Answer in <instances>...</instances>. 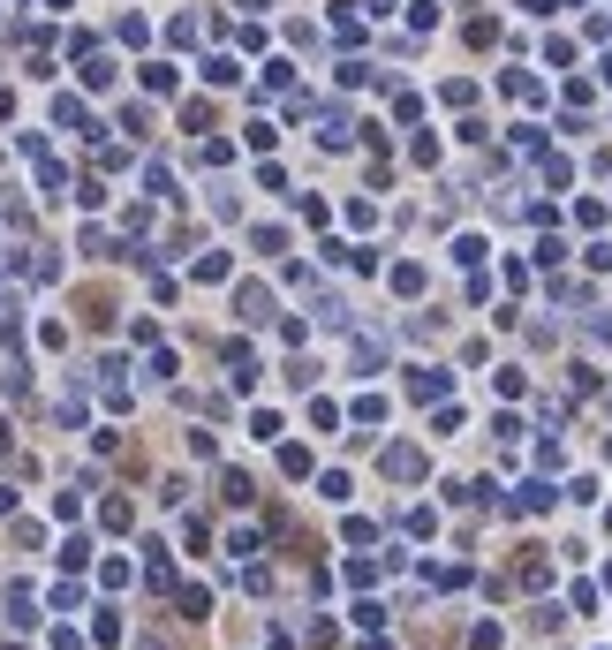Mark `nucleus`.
<instances>
[{
	"label": "nucleus",
	"mask_w": 612,
	"mask_h": 650,
	"mask_svg": "<svg viewBox=\"0 0 612 650\" xmlns=\"http://www.w3.org/2000/svg\"><path fill=\"white\" fill-rule=\"evenodd\" d=\"M99 522H106V530H129V522H136V507H129V499H106V507H99Z\"/></svg>",
	"instance_id": "3"
},
{
	"label": "nucleus",
	"mask_w": 612,
	"mask_h": 650,
	"mask_svg": "<svg viewBox=\"0 0 612 650\" xmlns=\"http://www.w3.org/2000/svg\"><path fill=\"white\" fill-rule=\"evenodd\" d=\"M8 650H23V643H8Z\"/></svg>",
	"instance_id": "6"
},
{
	"label": "nucleus",
	"mask_w": 612,
	"mask_h": 650,
	"mask_svg": "<svg viewBox=\"0 0 612 650\" xmlns=\"http://www.w3.org/2000/svg\"><path fill=\"white\" fill-rule=\"evenodd\" d=\"M242 318H272V295L265 288H242Z\"/></svg>",
	"instance_id": "4"
},
{
	"label": "nucleus",
	"mask_w": 612,
	"mask_h": 650,
	"mask_svg": "<svg viewBox=\"0 0 612 650\" xmlns=\"http://www.w3.org/2000/svg\"><path fill=\"white\" fill-rule=\"evenodd\" d=\"M136 650H167V643H159V635H144V643H136Z\"/></svg>",
	"instance_id": "5"
},
{
	"label": "nucleus",
	"mask_w": 612,
	"mask_h": 650,
	"mask_svg": "<svg viewBox=\"0 0 612 650\" xmlns=\"http://www.w3.org/2000/svg\"><path fill=\"white\" fill-rule=\"evenodd\" d=\"M8 620H16V628H31V620H38V598H31V582H8Z\"/></svg>",
	"instance_id": "2"
},
{
	"label": "nucleus",
	"mask_w": 612,
	"mask_h": 650,
	"mask_svg": "<svg viewBox=\"0 0 612 650\" xmlns=\"http://www.w3.org/2000/svg\"><path fill=\"white\" fill-rule=\"evenodd\" d=\"M144 582H152L159 598L174 590V567H167V545H144Z\"/></svg>",
	"instance_id": "1"
}]
</instances>
